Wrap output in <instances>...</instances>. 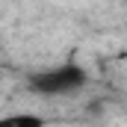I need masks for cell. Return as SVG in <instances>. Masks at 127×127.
Wrapping results in <instances>:
<instances>
[{
    "instance_id": "cell-1",
    "label": "cell",
    "mask_w": 127,
    "mask_h": 127,
    "mask_svg": "<svg viewBox=\"0 0 127 127\" xmlns=\"http://www.w3.org/2000/svg\"><path fill=\"white\" fill-rule=\"evenodd\" d=\"M89 83V74L86 68L74 62H65L56 65V68H41V71H32L27 77V86H30L35 95H47V97H56V95H71L77 89H83Z\"/></svg>"
},
{
    "instance_id": "cell-2",
    "label": "cell",
    "mask_w": 127,
    "mask_h": 127,
    "mask_svg": "<svg viewBox=\"0 0 127 127\" xmlns=\"http://www.w3.org/2000/svg\"><path fill=\"white\" fill-rule=\"evenodd\" d=\"M47 121L41 118V115H35V112H18V115H6L0 127H44Z\"/></svg>"
}]
</instances>
